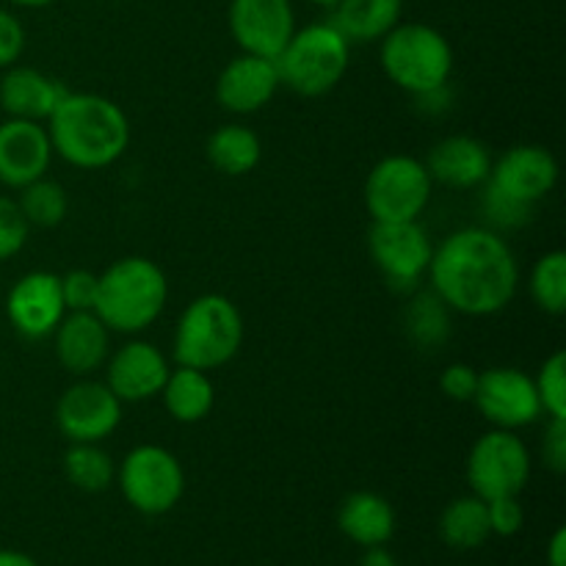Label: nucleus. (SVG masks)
<instances>
[{"label": "nucleus", "mask_w": 566, "mask_h": 566, "mask_svg": "<svg viewBox=\"0 0 566 566\" xmlns=\"http://www.w3.org/2000/svg\"><path fill=\"white\" fill-rule=\"evenodd\" d=\"M55 359L61 368L83 379L92 376L108 363L111 354V329L97 318L94 310L83 313H66L53 332Z\"/></svg>", "instance_id": "nucleus-19"}, {"label": "nucleus", "mask_w": 566, "mask_h": 566, "mask_svg": "<svg viewBox=\"0 0 566 566\" xmlns=\"http://www.w3.org/2000/svg\"><path fill=\"white\" fill-rule=\"evenodd\" d=\"M205 153H208L210 166L221 175L247 177L249 171L258 169L260 158H263V142L252 127L230 122L210 133Z\"/></svg>", "instance_id": "nucleus-25"}, {"label": "nucleus", "mask_w": 566, "mask_h": 566, "mask_svg": "<svg viewBox=\"0 0 566 566\" xmlns=\"http://www.w3.org/2000/svg\"><path fill=\"white\" fill-rule=\"evenodd\" d=\"M528 293L545 315L566 313V254L562 249L536 260L528 276Z\"/></svg>", "instance_id": "nucleus-30"}, {"label": "nucleus", "mask_w": 566, "mask_h": 566, "mask_svg": "<svg viewBox=\"0 0 566 566\" xmlns=\"http://www.w3.org/2000/svg\"><path fill=\"white\" fill-rule=\"evenodd\" d=\"M359 566H398V562L385 545H379V547H365L363 558H359Z\"/></svg>", "instance_id": "nucleus-41"}, {"label": "nucleus", "mask_w": 566, "mask_h": 566, "mask_svg": "<svg viewBox=\"0 0 566 566\" xmlns=\"http://www.w3.org/2000/svg\"><path fill=\"white\" fill-rule=\"evenodd\" d=\"M440 536L453 551H475L492 536L486 501L479 495L457 497L440 514Z\"/></svg>", "instance_id": "nucleus-26"}, {"label": "nucleus", "mask_w": 566, "mask_h": 566, "mask_svg": "<svg viewBox=\"0 0 566 566\" xmlns=\"http://www.w3.org/2000/svg\"><path fill=\"white\" fill-rule=\"evenodd\" d=\"M66 92L70 88L64 83L44 75L36 66L14 64L3 70V77H0V108L6 119H28L44 125Z\"/></svg>", "instance_id": "nucleus-21"}, {"label": "nucleus", "mask_w": 566, "mask_h": 566, "mask_svg": "<svg viewBox=\"0 0 566 566\" xmlns=\"http://www.w3.org/2000/svg\"><path fill=\"white\" fill-rule=\"evenodd\" d=\"M22 216L28 219V224L39 227V230H53L70 213V199L61 182L50 180L48 175L39 177V180L28 182L25 188H20V197H17Z\"/></svg>", "instance_id": "nucleus-29"}, {"label": "nucleus", "mask_w": 566, "mask_h": 566, "mask_svg": "<svg viewBox=\"0 0 566 566\" xmlns=\"http://www.w3.org/2000/svg\"><path fill=\"white\" fill-rule=\"evenodd\" d=\"M379 64L390 83L415 97L451 83L457 53L434 25L401 20L379 42Z\"/></svg>", "instance_id": "nucleus-5"}, {"label": "nucleus", "mask_w": 566, "mask_h": 566, "mask_svg": "<svg viewBox=\"0 0 566 566\" xmlns=\"http://www.w3.org/2000/svg\"><path fill=\"white\" fill-rule=\"evenodd\" d=\"M431 291L470 318H490L514 302L520 265L501 232L486 227H462L437 243L429 265Z\"/></svg>", "instance_id": "nucleus-1"}, {"label": "nucleus", "mask_w": 566, "mask_h": 566, "mask_svg": "<svg viewBox=\"0 0 566 566\" xmlns=\"http://www.w3.org/2000/svg\"><path fill=\"white\" fill-rule=\"evenodd\" d=\"M542 459L556 475H562L566 470V420H547L545 440H542Z\"/></svg>", "instance_id": "nucleus-38"}, {"label": "nucleus", "mask_w": 566, "mask_h": 566, "mask_svg": "<svg viewBox=\"0 0 566 566\" xmlns=\"http://www.w3.org/2000/svg\"><path fill=\"white\" fill-rule=\"evenodd\" d=\"M280 70L274 59L241 53L224 64L216 81V99L224 111L235 116H249L263 111L280 92Z\"/></svg>", "instance_id": "nucleus-17"}, {"label": "nucleus", "mask_w": 566, "mask_h": 566, "mask_svg": "<svg viewBox=\"0 0 566 566\" xmlns=\"http://www.w3.org/2000/svg\"><path fill=\"white\" fill-rule=\"evenodd\" d=\"M396 509L379 492H352L337 509V528L354 545L379 547L387 545L396 534Z\"/></svg>", "instance_id": "nucleus-22"}, {"label": "nucleus", "mask_w": 566, "mask_h": 566, "mask_svg": "<svg viewBox=\"0 0 566 566\" xmlns=\"http://www.w3.org/2000/svg\"><path fill=\"white\" fill-rule=\"evenodd\" d=\"M53 144L42 122L6 119L0 125V186L20 191L48 175Z\"/></svg>", "instance_id": "nucleus-18"}, {"label": "nucleus", "mask_w": 566, "mask_h": 566, "mask_svg": "<svg viewBox=\"0 0 566 566\" xmlns=\"http://www.w3.org/2000/svg\"><path fill=\"white\" fill-rule=\"evenodd\" d=\"M25 50V28L11 9L0 6V70H9Z\"/></svg>", "instance_id": "nucleus-37"}, {"label": "nucleus", "mask_w": 566, "mask_h": 566, "mask_svg": "<svg viewBox=\"0 0 566 566\" xmlns=\"http://www.w3.org/2000/svg\"><path fill=\"white\" fill-rule=\"evenodd\" d=\"M116 484L127 506L147 517L169 514L186 492V470L164 446H136L116 468Z\"/></svg>", "instance_id": "nucleus-7"}, {"label": "nucleus", "mask_w": 566, "mask_h": 566, "mask_svg": "<svg viewBox=\"0 0 566 566\" xmlns=\"http://www.w3.org/2000/svg\"><path fill=\"white\" fill-rule=\"evenodd\" d=\"M434 180L420 158L387 155L365 180V208L374 221H418L429 208Z\"/></svg>", "instance_id": "nucleus-8"}, {"label": "nucleus", "mask_w": 566, "mask_h": 566, "mask_svg": "<svg viewBox=\"0 0 566 566\" xmlns=\"http://www.w3.org/2000/svg\"><path fill=\"white\" fill-rule=\"evenodd\" d=\"M0 566H39L36 558L20 551H0Z\"/></svg>", "instance_id": "nucleus-42"}, {"label": "nucleus", "mask_w": 566, "mask_h": 566, "mask_svg": "<svg viewBox=\"0 0 566 566\" xmlns=\"http://www.w3.org/2000/svg\"><path fill=\"white\" fill-rule=\"evenodd\" d=\"M53 155L83 171L114 166L130 147V119L111 97L66 92L44 122Z\"/></svg>", "instance_id": "nucleus-2"}, {"label": "nucleus", "mask_w": 566, "mask_h": 566, "mask_svg": "<svg viewBox=\"0 0 566 566\" xmlns=\"http://www.w3.org/2000/svg\"><path fill=\"white\" fill-rule=\"evenodd\" d=\"M547 566H566V528L553 531L547 542Z\"/></svg>", "instance_id": "nucleus-40"}, {"label": "nucleus", "mask_w": 566, "mask_h": 566, "mask_svg": "<svg viewBox=\"0 0 566 566\" xmlns=\"http://www.w3.org/2000/svg\"><path fill=\"white\" fill-rule=\"evenodd\" d=\"M415 103H418V111H423V114L440 116L451 108V88L440 86V88H431V92L415 94Z\"/></svg>", "instance_id": "nucleus-39"}, {"label": "nucleus", "mask_w": 566, "mask_h": 566, "mask_svg": "<svg viewBox=\"0 0 566 566\" xmlns=\"http://www.w3.org/2000/svg\"><path fill=\"white\" fill-rule=\"evenodd\" d=\"M473 403L492 429L520 431L542 418V401L534 376L520 368H486L479 374V390Z\"/></svg>", "instance_id": "nucleus-12"}, {"label": "nucleus", "mask_w": 566, "mask_h": 566, "mask_svg": "<svg viewBox=\"0 0 566 566\" xmlns=\"http://www.w3.org/2000/svg\"><path fill=\"white\" fill-rule=\"evenodd\" d=\"M280 83L298 97H324L340 86L352 64V42L335 22H310L296 28L291 42L276 55Z\"/></svg>", "instance_id": "nucleus-6"}, {"label": "nucleus", "mask_w": 566, "mask_h": 566, "mask_svg": "<svg viewBox=\"0 0 566 566\" xmlns=\"http://www.w3.org/2000/svg\"><path fill=\"white\" fill-rule=\"evenodd\" d=\"M227 25L241 53L263 59H276L298 28L293 0H230Z\"/></svg>", "instance_id": "nucleus-14"}, {"label": "nucleus", "mask_w": 566, "mask_h": 566, "mask_svg": "<svg viewBox=\"0 0 566 566\" xmlns=\"http://www.w3.org/2000/svg\"><path fill=\"white\" fill-rule=\"evenodd\" d=\"M169 359L155 343L127 340L108 354L105 363V385L122 403H142L160 398L169 379Z\"/></svg>", "instance_id": "nucleus-16"}, {"label": "nucleus", "mask_w": 566, "mask_h": 566, "mask_svg": "<svg viewBox=\"0 0 566 566\" xmlns=\"http://www.w3.org/2000/svg\"><path fill=\"white\" fill-rule=\"evenodd\" d=\"M125 403L105 381L83 376L61 392L55 403V426L70 442H103L119 429Z\"/></svg>", "instance_id": "nucleus-11"}, {"label": "nucleus", "mask_w": 566, "mask_h": 566, "mask_svg": "<svg viewBox=\"0 0 566 566\" xmlns=\"http://www.w3.org/2000/svg\"><path fill=\"white\" fill-rule=\"evenodd\" d=\"M403 0H337L332 22L352 44L381 42L401 22Z\"/></svg>", "instance_id": "nucleus-23"}, {"label": "nucleus", "mask_w": 566, "mask_h": 566, "mask_svg": "<svg viewBox=\"0 0 566 566\" xmlns=\"http://www.w3.org/2000/svg\"><path fill=\"white\" fill-rule=\"evenodd\" d=\"M243 343V315L224 293L197 296L180 313L175 326V363L197 370L224 368L238 357Z\"/></svg>", "instance_id": "nucleus-4"}, {"label": "nucleus", "mask_w": 566, "mask_h": 566, "mask_svg": "<svg viewBox=\"0 0 566 566\" xmlns=\"http://www.w3.org/2000/svg\"><path fill=\"white\" fill-rule=\"evenodd\" d=\"M534 459L517 431L492 429L468 453V484L481 501L514 497L528 486Z\"/></svg>", "instance_id": "nucleus-9"}, {"label": "nucleus", "mask_w": 566, "mask_h": 566, "mask_svg": "<svg viewBox=\"0 0 566 566\" xmlns=\"http://www.w3.org/2000/svg\"><path fill=\"white\" fill-rule=\"evenodd\" d=\"M370 258L385 282L396 291H418L420 280L429 274L434 241L418 221H374L368 235Z\"/></svg>", "instance_id": "nucleus-10"}, {"label": "nucleus", "mask_w": 566, "mask_h": 566, "mask_svg": "<svg viewBox=\"0 0 566 566\" xmlns=\"http://www.w3.org/2000/svg\"><path fill=\"white\" fill-rule=\"evenodd\" d=\"M94 313L116 335H142L169 304V280L155 260L122 258L97 274Z\"/></svg>", "instance_id": "nucleus-3"}, {"label": "nucleus", "mask_w": 566, "mask_h": 566, "mask_svg": "<svg viewBox=\"0 0 566 566\" xmlns=\"http://www.w3.org/2000/svg\"><path fill=\"white\" fill-rule=\"evenodd\" d=\"M486 514H490V531L492 536H517L523 531L525 512L520 495L514 497H495V501H486Z\"/></svg>", "instance_id": "nucleus-35"}, {"label": "nucleus", "mask_w": 566, "mask_h": 566, "mask_svg": "<svg viewBox=\"0 0 566 566\" xmlns=\"http://www.w3.org/2000/svg\"><path fill=\"white\" fill-rule=\"evenodd\" d=\"M6 3L17 6V9H48L55 0H6Z\"/></svg>", "instance_id": "nucleus-43"}, {"label": "nucleus", "mask_w": 566, "mask_h": 566, "mask_svg": "<svg viewBox=\"0 0 566 566\" xmlns=\"http://www.w3.org/2000/svg\"><path fill=\"white\" fill-rule=\"evenodd\" d=\"M64 475L75 490L105 492L116 481V464L99 442H72L64 453Z\"/></svg>", "instance_id": "nucleus-28"}, {"label": "nucleus", "mask_w": 566, "mask_h": 566, "mask_svg": "<svg viewBox=\"0 0 566 566\" xmlns=\"http://www.w3.org/2000/svg\"><path fill=\"white\" fill-rule=\"evenodd\" d=\"M61 282V298H64L66 313H83V310H94L97 302V282L99 276L88 269H72Z\"/></svg>", "instance_id": "nucleus-34"}, {"label": "nucleus", "mask_w": 566, "mask_h": 566, "mask_svg": "<svg viewBox=\"0 0 566 566\" xmlns=\"http://www.w3.org/2000/svg\"><path fill=\"white\" fill-rule=\"evenodd\" d=\"M492 153L484 142L475 136H446L437 142L426 155V169H429L431 180L440 182L446 188H457V191H473V188L484 186L486 177L492 171Z\"/></svg>", "instance_id": "nucleus-20"}, {"label": "nucleus", "mask_w": 566, "mask_h": 566, "mask_svg": "<svg viewBox=\"0 0 566 566\" xmlns=\"http://www.w3.org/2000/svg\"><path fill=\"white\" fill-rule=\"evenodd\" d=\"M440 390L457 403H473L479 390V370L468 363H451L440 376Z\"/></svg>", "instance_id": "nucleus-36"}, {"label": "nucleus", "mask_w": 566, "mask_h": 566, "mask_svg": "<svg viewBox=\"0 0 566 566\" xmlns=\"http://www.w3.org/2000/svg\"><path fill=\"white\" fill-rule=\"evenodd\" d=\"M66 315L61 298V282L53 271H31L11 285L6 296V318L17 335L28 340H44Z\"/></svg>", "instance_id": "nucleus-15"}, {"label": "nucleus", "mask_w": 566, "mask_h": 566, "mask_svg": "<svg viewBox=\"0 0 566 566\" xmlns=\"http://www.w3.org/2000/svg\"><path fill=\"white\" fill-rule=\"evenodd\" d=\"M536 392H539L542 412L547 418L566 420V354L553 352L542 363L539 374L534 376Z\"/></svg>", "instance_id": "nucleus-31"}, {"label": "nucleus", "mask_w": 566, "mask_h": 566, "mask_svg": "<svg viewBox=\"0 0 566 566\" xmlns=\"http://www.w3.org/2000/svg\"><path fill=\"white\" fill-rule=\"evenodd\" d=\"M304 3H310V6H318V9H332V6H335L337 0H304Z\"/></svg>", "instance_id": "nucleus-44"}, {"label": "nucleus", "mask_w": 566, "mask_h": 566, "mask_svg": "<svg viewBox=\"0 0 566 566\" xmlns=\"http://www.w3.org/2000/svg\"><path fill=\"white\" fill-rule=\"evenodd\" d=\"M164 407L177 423H202L210 412H213L216 403V387L210 379L208 370L186 368V365H177L175 370H169V379H166L164 390Z\"/></svg>", "instance_id": "nucleus-24"}, {"label": "nucleus", "mask_w": 566, "mask_h": 566, "mask_svg": "<svg viewBox=\"0 0 566 566\" xmlns=\"http://www.w3.org/2000/svg\"><path fill=\"white\" fill-rule=\"evenodd\" d=\"M33 227L22 216L20 205L11 197H0V263L17 258L25 249Z\"/></svg>", "instance_id": "nucleus-32"}, {"label": "nucleus", "mask_w": 566, "mask_h": 566, "mask_svg": "<svg viewBox=\"0 0 566 566\" xmlns=\"http://www.w3.org/2000/svg\"><path fill=\"white\" fill-rule=\"evenodd\" d=\"M558 186V160L542 144H517L509 147L497 160H492V171L484 188L512 199V202L528 205L536 210L542 199L553 193Z\"/></svg>", "instance_id": "nucleus-13"}, {"label": "nucleus", "mask_w": 566, "mask_h": 566, "mask_svg": "<svg viewBox=\"0 0 566 566\" xmlns=\"http://www.w3.org/2000/svg\"><path fill=\"white\" fill-rule=\"evenodd\" d=\"M451 307L434 291L415 293L403 310V332L418 348H442L451 340Z\"/></svg>", "instance_id": "nucleus-27"}, {"label": "nucleus", "mask_w": 566, "mask_h": 566, "mask_svg": "<svg viewBox=\"0 0 566 566\" xmlns=\"http://www.w3.org/2000/svg\"><path fill=\"white\" fill-rule=\"evenodd\" d=\"M484 188V186H481ZM481 208H484L486 221L492 224V230L503 232V230H520V227L528 224L534 219L536 210L528 208V205L512 202V199L501 197V193L490 191L484 188V199H481Z\"/></svg>", "instance_id": "nucleus-33"}]
</instances>
